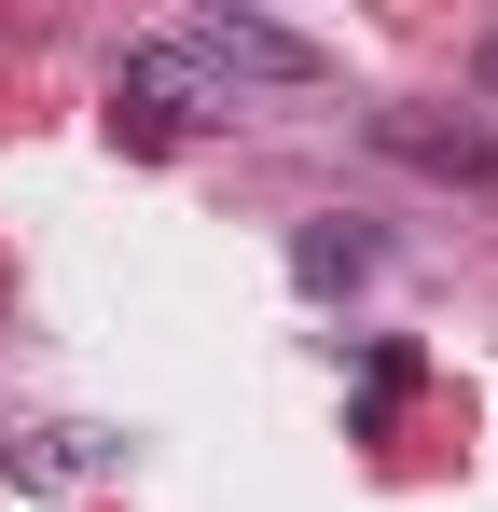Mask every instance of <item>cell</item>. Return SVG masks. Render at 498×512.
I'll list each match as a JSON object with an SVG mask.
<instances>
[{
    "label": "cell",
    "mask_w": 498,
    "mask_h": 512,
    "mask_svg": "<svg viewBox=\"0 0 498 512\" xmlns=\"http://www.w3.org/2000/svg\"><path fill=\"white\" fill-rule=\"evenodd\" d=\"M402 167H429V180H471V194H498V125H443V111H388L374 125Z\"/></svg>",
    "instance_id": "1"
},
{
    "label": "cell",
    "mask_w": 498,
    "mask_h": 512,
    "mask_svg": "<svg viewBox=\"0 0 498 512\" xmlns=\"http://www.w3.org/2000/svg\"><path fill=\"white\" fill-rule=\"evenodd\" d=\"M111 111H139V139H180V125H194V70H180V56H125Z\"/></svg>",
    "instance_id": "2"
},
{
    "label": "cell",
    "mask_w": 498,
    "mask_h": 512,
    "mask_svg": "<svg viewBox=\"0 0 498 512\" xmlns=\"http://www.w3.org/2000/svg\"><path fill=\"white\" fill-rule=\"evenodd\" d=\"M194 42H208V56H222V70H277V84H305V70H319V56H305V42H291V28H263V14H208V28H194Z\"/></svg>",
    "instance_id": "3"
},
{
    "label": "cell",
    "mask_w": 498,
    "mask_h": 512,
    "mask_svg": "<svg viewBox=\"0 0 498 512\" xmlns=\"http://www.w3.org/2000/svg\"><path fill=\"white\" fill-rule=\"evenodd\" d=\"M485 97H498V28H485Z\"/></svg>",
    "instance_id": "4"
}]
</instances>
